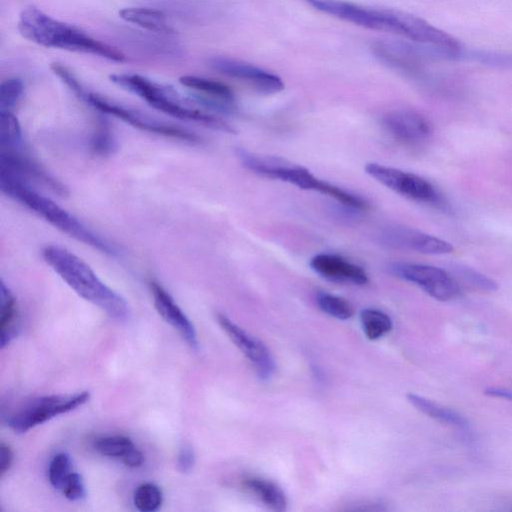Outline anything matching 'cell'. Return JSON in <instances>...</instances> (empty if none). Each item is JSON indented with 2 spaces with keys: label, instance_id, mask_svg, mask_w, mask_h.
Returning a JSON list of instances; mask_svg holds the SVG:
<instances>
[{
  "label": "cell",
  "instance_id": "1",
  "mask_svg": "<svg viewBox=\"0 0 512 512\" xmlns=\"http://www.w3.org/2000/svg\"><path fill=\"white\" fill-rule=\"evenodd\" d=\"M314 9L367 29L392 33L403 39L443 51L448 60H462V43L413 14L390 8H374L343 0H303Z\"/></svg>",
  "mask_w": 512,
  "mask_h": 512
},
{
  "label": "cell",
  "instance_id": "2",
  "mask_svg": "<svg viewBox=\"0 0 512 512\" xmlns=\"http://www.w3.org/2000/svg\"><path fill=\"white\" fill-rule=\"evenodd\" d=\"M17 28L22 37L43 47L91 54L117 63L127 60L119 49L73 25L54 19L33 5L20 12Z\"/></svg>",
  "mask_w": 512,
  "mask_h": 512
},
{
  "label": "cell",
  "instance_id": "3",
  "mask_svg": "<svg viewBox=\"0 0 512 512\" xmlns=\"http://www.w3.org/2000/svg\"><path fill=\"white\" fill-rule=\"evenodd\" d=\"M41 255L51 269L80 297L102 309L117 321L129 318L126 300L107 286L91 267L68 249L55 244L42 248Z\"/></svg>",
  "mask_w": 512,
  "mask_h": 512
},
{
  "label": "cell",
  "instance_id": "4",
  "mask_svg": "<svg viewBox=\"0 0 512 512\" xmlns=\"http://www.w3.org/2000/svg\"><path fill=\"white\" fill-rule=\"evenodd\" d=\"M0 188L3 194L33 211L36 215L71 238L106 255L113 257L119 255V250L113 243L95 233L73 214L50 198L37 192L32 186L14 179L0 177Z\"/></svg>",
  "mask_w": 512,
  "mask_h": 512
},
{
  "label": "cell",
  "instance_id": "5",
  "mask_svg": "<svg viewBox=\"0 0 512 512\" xmlns=\"http://www.w3.org/2000/svg\"><path fill=\"white\" fill-rule=\"evenodd\" d=\"M109 78L117 86L139 96L150 106L167 115L196 122L214 130L236 133L224 120L196 107L188 96L181 95L171 86L158 84L139 74H111Z\"/></svg>",
  "mask_w": 512,
  "mask_h": 512
},
{
  "label": "cell",
  "instance_id": "6",
  "mask_svg": "<svg viewBox=\"0 0 512 512\" xmlns=\"http://www.w3.org/2000/svg\"><path fill=\"white\" fill-rule=\"evenodd\" d=\"M236 153L242 165L258 175L287 182L304 190L317 191L339 203L347 201L349 197L347 191L322 181L308 169L282 158L257 155L242 148L237 149Z\"/></svg>",
  "mask_w": 512,
  "mask_h": 512
},
{
  "label": "cell",
  "instance_id": "7",
  "mask_svg": "<svg viewBox=\"0 0 512 512\" xmlns=\"http://www.w3.org/2000/svg\"><path fill=\"white\" fill-rule=\"evenodd\" d=\"M75 95L98 111L112 115L142 131L167 138L177 139L190 144H198L201 142V138L190 130L156 119L142 113L141 111L115 103L96 93L87 91L83 86L75 93Z\"/></svg>",
  "mask_w": 512,
  "mask_h": 512
},
{
  "label": "cell",
  "instance_id": "8",
  "mask_svg": "<svg viewBox=\"0 0 512 512\" xmlns=\"http://www.w3.org/2000/svg\"><path fill=\"white\" fill-rule=\"evenodd\" d=\"M90 398L87 391L74 394H52L32 398L16 409L7 419L9 428L21 434L52 418L71 412Z\"/></svg>",
  "mask_w": 512,
  "mask_h": 512
},
{
  "label": "cell",
  "instance_id": "9",
  "mask_svg": "<svg viewBox=\"0 0 512 512\" xmlns=\"http://www.w3.org/2000/svg\"><path fill=\"white\" fill-rule=\"evenodd\" d=\"M371 50L383 64L407 73L418 71L429 59L448 60L443 51L406 39L379 40L373 43Z\"/></svg>",
  "mask_w": 512,
  "mask_h": 512
},
{
  "label": "cell",
  "instance_id": "10",
  "mask_svg": "<svg viewBox=\"0 0 512 512\" xmlns=\"http://www.w3.org/2000/svg\"><path fill=\"white\" fill-rule=\"evenodd\" d=\"M390 271L397 277L420 287L439 301H449L460 296L461 287L455 276L444 269L417 263H393Z\"/></svg>",
  "mask_w": 512,
  "mask_h": 512
},
{
  "label": "cell",
  "instance_id": "11",
  "mask_svg": "<svg viewBox=\"0 0 512 512\" xmlns=\"http://www.w3.org/2000/svg\"><path fill=\"white\" fill-rule=\"evenodd\" d=\"M365 172L380 184L408 199L429 203H441V195L423 177L379 163H367Z\"/></svg>",
  "mask_w": 512,
  "mask_h": 512
},
{
  "label": "cell",
  "instance_id": "12",
  "mask_svg": "<svg viewBox=\"0 0 512 512\" xmlns=\"http://www.w3.org/2000/svg\"><path fill=\"white\" fill-rule=\"evenodd\" d=\"M208 65L218 73L244 82L254 90L264 94H274L284 89L282 79L253 64L226 56H214Z\"/></svg>",
  "mask_w": 512,
  "mask_h": 512
},
{
  "label": "cell",
  "instance_id": "13",
  "mask_svg": "<svg viewBox=\"0 0 512 512\" xmlns=\"http://www.w3.org/2000/svg\"><path fill=\"white\" fill-rule=\"evenodd\" d=\"M0 177L10 178L31 186L39 183L58 195L66 196L67 188L22 151L1 150Z\"/></svg>",
  "mask_w": 512,
  "mask_h": 512
},
{
  "label": "cell",
  "instance_id": "14",
  "mask_svg": "<svg viewBox=\"0 0 512 512\" xmlns=\"http://www.w3.org/2000/svg\"><path fill=\"white\" fill-rule=\"evenodd\" d=\"M217 322L234 345L251 362L261 380H268L274 374L276 365L267 346L253 337L224 314H217Z\"/></svg>",
  "mask_w": 512,
  "mask_h": 512
},
{
  "label": "cell",
  "instance_id": "15",
  "mask_svg": "<svg viewBox=\"0 0 512 512\" xmlns=\"http://www.w3.org/2000/svg\"><path fill=\"white\" fill-rule=\"evenodd\" d=\"M380 241L389 247L425 254H448L454 248L451 243L403 225H389L379 234Z\"/></svg>",
  "mask_w": 512,
  "mask_h": 512
},
{
  "label": "cell",
  "instance_id": "16",
  "mask_svg": "<svg viewBox=\"0 0 512 512\" xmlns=\"http://www.w3.org/2000/svg\"><path fill=\"white\" fill-rule=\"evenodd\" d=\"M382 125L395 139L405 143H418L427 139L431 124L422 114L408 109L387 112L382 117Z\"/></svg>",
  "mask_w": 512,
  "mask_h": 512
},
{
  "label": "cell",
  "instance_id": "17",
  "mask_svg": "<svg viewBox=\"0 0 512 512\" xmlns=\"http://www.w3.org/2000/svg\"><path fill=\"white\" fill-rule=\"evenodd\" d=\"M150 291L159 315L180 333L191 349L198 350L199 342L195 327L169 292L156 281L150 282Z\"/></svg>",
  "mask_w": 512,
  "mask_h": 512
},
{
  "label": "cell",
  "instance_id": "18",
  "mask_svg": "<svg viewBox=\"0 0 512 512\" xmlns=\"http://www.w3.org/2000/svg\"><path fill=\"white\" fill-rule=\"evenodd\" d=\"M310 267L321 277L337 283L365 285L369 278L359 265L334 254H318L310 260Z\"/></svg>",
  "mask_w": 512,
  "mask_h": 512
},
{
  "label": "cell",
  "instance_id": "19",
  "mask_svg": "<svg viewBox=\"0 0 512 512\" xmlns=\"http://www.w3.org/2000/svg\"><path fill=\"white\" fill-rule=\"evenodd\" d=\"M94 448L102 456L120 460L129 468H137L144 463L143 453L130 438L123 435L98 438L94 442Z\"/></svg>",
  "mask_w": 512,
  "mask_h": 512
},
{
  "label": "cell",
  "instance_id": "20",
  "mask_svg": "<svg viewBox=\"0 0 512 512\" xmlns=\"http://www.w3.org/2000/svg\"><path fill=\"white\" fill-rule=\"evenodd\" d=\"M119 16L128 23H132L155 33L166 35L175 34V30L170 25L167 16L160 10L143 7H126L119 11Z\"/></svg>",
  "mask_w": 512,
  "mask_h": 512
},
{
  "label": "cell",
  "instance_id": "21",
  "mask_svg": "<svg viewBox=\"0 0 512 512\" xmlns=\"http://www.w3.org/2000/svg\"><path fill=\"white\" fill-rule=\"evenodd\" d=\"M242 485L246 491L255 496L266 507L273 511H284L287 499L283 490L274 482L260 478H245Z\"/></svg>",
  "mask_w": 512,
  "mask_h": 512
},
{
  "label": "cell",
  "instance_id": "22",
  "mask_svg": "<svg viewBox=\"0 0 512 512\" xmlns=\"http://www.w3.org/2000/svg\"><path fill=\"white\" fill-rule=\"evenodd\" d=\"M0 344L7 346L17 335V304L11 290L1 280L0 284Z\"/></svg>",
  "mask_w": 512,
  "mask_h": 512
},
{
  "label": "cell",
  "instance_id": "23",
  "mask_svg": "<svg viewBox=\"0 0 512 512\" xmlns=\"http://www.w3.org/2000/svg\"><path fill=\"white\" fill-rule=\"evenodd\" d=\"M407 400L425 415L447 425L465 430L468 428L467 420L456 411L439 405L423 396L409 393Z\"/></svg>",
  "mask_w": 512,
  "mask_h": 512
},
{
  "label": "cell",
  "instance_id": "24",
  "mask_svg": "<svg viewBox=\"0 0 512 512\" xmlns=\"http://www.w3.org/2000/svg\"><path fill=\"white\" fill-rule=\"evenodd\" d=\"M179 82L184 87L192 90V92L209 98L235 103L233 91L222 82L196 75H183L179 78Z\"/></svg>",
  "mask_w": 512,
  "mask_h": 512
},
{
  "label": "cell",
  "instance_id": "25",
  "mask_svg": "<svg viewBox=\"0 0 512 512\" xmlns=\"http://www.w3.org/2000/svg\"><path fill=\"white\" fill-rule=\"evenodd\" d=\"M0 146L2 150L22 151V129L12 111L0 110Z\"/></svg>",
  "mask_w": 512,
  "mask_h": 512
},
{
  "label": "cell",
  "instance_id": "26",
  "mask_svg": "<svg viewBox=\"0 0 512 512\" xmlns=\"http://www.w3.org/2000/svg\"><path fill=\"white\" fill-rule=\"evenodd\" d=\"M360 322L365 336L369 340H377L391 331L392 319L385 312L366 308L360 313Z\"/></svg>",
  "mask_w": 512,
  "mask_h": 512
},
{
  "label": "cell",
  "instance_id": "27",
  "mask_svg": "<svg viewBox=\"0 0 512 512\" xmlns=\"http://www.w3.org/2000/svg\"><path fill=\"white\" fill-rule=\"evenodd\" d=\"M316 302L324 313L338 320L350 319L354 314L351 303L337 295L319 292L316 295Z\"/></svg>",
  "mask_w": 512,
  "mask_h": 512
},
{
  "label": "cell",
  "instance_id": "28",
  "mask_svg": "<svg viewBox=\"0 0 512 512\" xmlns=\"http://www.w3.org/2000/svg\"><path fill=\"white\" fill-rule=\"evenodd\" d=\"M162 501L163 494L161 489L150 482L139 485L133 494L134 506L141 512L157 511Z\"/></svg>",
  "mask_w": 512,
  "mask_h": 512
},
{
  "label": "cell",
  "instance_id": "29",
  "mask_svg": "<svg viewBox=\"0 0 512 512\" xmlns=\"http://www.w3.org/2000/svg\"><path fill=\"white\" fill-rule=\"evenodd\" d=\"M464 59L490 67L512 69V52L465 49Z\"/></svg>",
  "mask_w": 512,
  "mask_h": 512
},
{
  "label": "cell",
  "instance_id": "30",
  "mask_svg": "<svg viewBox=\"0 0 512 512\" xmlns=\"http://www.w3.org/2000/svg\"><path fill=\"white\" fill-rule=\"evenodd\" d=\"M117 148V142L110 126L106 122H101L90 139V149L98 156L105 157L112 154Z\"/></svg>",
  "mask_w": 512,
  "mask_h": 512
},
{
  "label": "cell",
  "instance_id": "31",
  "mask_svg": "<svg viewBox=\"0 0 512 512\" xmlns=\"http://www.w3.org/2000/svg\"><path fill=\"white\" fill-rule=\"evenodd\" d=\"M25 85L22 79L10 77L0 85V110L12 111L24 95Z\"/></svg>",
  "mask_w": 512,
  "mask_h": 512
},
{
  "label": "cell",
  "instance_id": "32",
  "mask_svg": "<svg viewBox=\"0 0 512 512\" xmlns=\"http://www.w3.org/2000/svg\"><path fill=\"white\" fill-rule=\"evenodd\" d=\"M73 471L72 460L69 454L60 452L50 461L48 467V480L53 488L60 491L65 479Z\"/></svg>",
  "mask_w": 512,
  "mask_h": 512
},
{
  "label": "cell",
  "instance_id": "33",
  "mask_svg": "<svg viewBox=\"0 0 512 512\" xmlns=\"http://www.w3.org/2000/svg\"><path fill=\"white\" fill-rule=\"evenodd\" d=\"M456 276L467 284L484 291H494L497 289V283L486 275L465 265H456L454 267Z\"/></svg>",
  "mask_w": 512,
  "mask_h": 512
},
{
  "label": "cell",
  "instance_id": "34",
  "mask_svg": "<svg viewBox=\"0 0 512 512\" xmlns=\"http://www.w3.org/2000/svg\"><path fill=\"white\" fill-rule=\"evenodd\" d=\"M60 492L71 501H79L85 498L86 489L80 474L73 471L65 479Z\"/></svg>",
  "mask_w": 512,
  "mask_h": 512
},
{
  "label": "cell",
  "instance_id": "35",
  "mask_svg": "<svg viewBox=\"0 0 512 512\" xmlns=\"http://www.w3.org/2000/svg\"><path fill=\"white\" fill-rule=\"evenodd\" d=\"M195 464V454L190 446H184L180 449L177 456V469L181 473H189Z\"/></svg>",
  "mask_w": 512,
  "mask_h": 512
},
{
  "label": "cell",
  "instance_id": "36",
  "mask_svg": "<svg viewBox=\"0 0 512 512\" xmlns=\"http://www.w3.org/2000/svg\"><path fill=\"white\" fill-rule=\"evenodd\" d=\"M13 452L9 445L2 442L0 445V474L3 476L11 467Z\"/></svg>",
  "mask_w": 512,
  "mask_h": 512
},
{
  "label": "cell",
  "instance_id": "37",
  "mask_svg": "<svg viewBox=\"0 0 512 512\" xmlns=\"http://www.w3.org/2000/svg\"><path fill=\"white\" fill-rule=\"evenodd\" d=\"M485 394L492 397L503 398L512 402V390L507 388L490 387L485 390Z\"/></svg>",
  "mask_w": 512,
  "mask_h": 512
}]
</instances>
